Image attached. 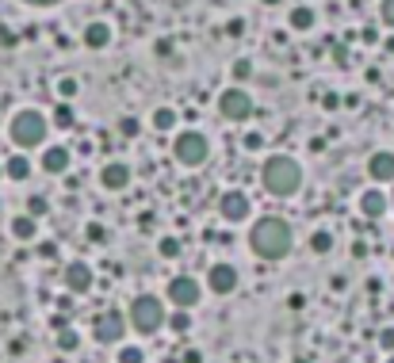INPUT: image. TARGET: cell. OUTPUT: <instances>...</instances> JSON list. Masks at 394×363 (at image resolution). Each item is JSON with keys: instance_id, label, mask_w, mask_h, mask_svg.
Here are the masks:
<instances>
[{"instance_id": "obj_1", "label": "cell", "mask_w": 394, "mask_h": 363, "mask_svg": "<svg viewBox=\"0 0 394 363\" xmlns=\"http://www.w3.org/2000/svg\"><path fill=\"white\" fill-rule=\"evenodd\" d=\"M249 248H253V256L276 264V260H283V256L295 248V233H291V226L283 222V218H276V215L256 218V222L249 226Z\"/></svg>"}, {"instance_id": "obj_2", "label": "cell", "mask_w": 394, "mask_h": 363, "mask_svg": "<svg viewBox=\"0 0 394 363\" xmlns=\"http://www.w3.org/2000/svg\"><path fill=\"white\" fill-rule=\"evenodd\" d=\"M261 188L276 199H291L299 188H303V165L288 153H272L261 168Z\"/></svg>"}, {"instance_id": "obj_3", "label": "cell", "mask_w": 394, "mask_h": 363, "mask_svg": "<svg viewBox=\"0 0 394 363\" xmlns=\"http://www.w3.org/2000/svg\"><path fill=\"white\" fill-rule=\"evenodd\" d=\"M46 130H50V119L39 108H19L8 123V138L16 149H39L46 141Z\"/></svg>"}, {"instance_id": "obj_4", "label": "cell", "mask_w": 394, "mask_h": 363, "mask_svg": "<svg viewBox=\"0 0 394 363\" xmlns=\"http://www.w3.org/2000/svg\"><path fill=\"white\" fill-rule=\"evenodd\" d=\"M165 302L157 295H138L131 302V314H126V325H131L134 333H142V337H153L157 329L165 325Z\"/></svg>"}, {"instance_id": "obj_5", "label": "cell", "mask_w": 394, "mask_h": 363, "mask_svg": "<svg viewBox=\"0 0 394 363\" xmlns=\"http://www.w3.org/2000/svg\"><path fill=\"white\" fill-rule=\"evenodd\" d=\"M173 157L180 161L184 168H199V165H207V157H211V141H207L199 130H180L173 138Z\"/></svg>"}, {"instance_id": "obj_6", "label": "cell", "mask_w": 394, "mask_h": 363, "mask_svg": "<svg viewBox=\"0 0 394 363\" xmlns=\"http://www.w3.org/2000/svg\"><path fill=\"white\" fill-rule=\"evenodd\" d=\"M218 115L226 119V123H245V119L253 115V99H249V92L238 88V84H230V88L218 96Z\"/></svg>"}, {"instance_id": "obj_7", "label": "cell", "mask_w": 394, "mask_h": 363, "mask_svg": "<svg viewBox=\"0 0 394 363\" xmlns=\"http://www.w3.org/2000/svg\"><path fill=\"white\" fill-rule=\"evenodd\" d=\"M123 333H126V314H119V310H100L96 322H92V337L100 344H119Z\"/></svg>"}, {"instance_id": "obj_8", "label": "cell", "mask_w": 394, "mask_h": 363, "mask_svg": "<svg viewBox=\"0 0 394 363\" xmlns=\"http://www.w3.org/2000/svg\"><path fill=\"white\" fill-rule=\"evenodd\" d=\"M199 295H203V287H199L191 275H176V279H169V287H165V298H169L176 310H191V306L199 302Z\"/></svg>"}, {"instance_id": "obj_9", "label": "cell", "mask_w": 394, "mask_h": 363, "mask_svg": "<svg viewBox=\"0 0 394 363\" xmlns=\"http://www.w3.org/2000/svg\"><path fill=\"white\" fill-rule=\"evenodd\" d=\"M249 215H253V203H249L245 191H222V199H218V218L222 222L238 226V222H245Z\"/></svg>"}, {"instance_id": "obj_10", "label": "cell", "mask_w": 394, "mask_h": 363, "mask_svg": "<svg viewBox=\"0 0 394 363\" xmlns=\"http://www.w3.org/2000/svg\"><path fill=\"white\" fill-rule=\"evenodd\" d=\"M62 283H66L69 295H88V291L96 287V272H92V264H84V260H69L66 272H62Z\"/></svg>"}, {"instance_id": "obj_11", "label": "cell", "mask_w": 394, "mask_h": 363, "mask_svg": "<svg viewBox=\"0 0 394 363\" xmlns=\"http://www.w3.org/2000/svg\"><path fill=\"white\" fill-rule=\"evenodd\" d=\"M238 268L226 264V260H218V264H211V272H207V287L214 291V295H234L238 291Z\"/></svg>"}, {"instance_id": "obj_12", "label": "cell", "mask_w": 394, "mask_h": 363, "mask_svg": "<svg viewBox=\"0 0 394 363\" xmlns=\"http://www.w3.org/2000/svg\"><path fill=\"white\" fill-rule=\"evenodd\" d=\"M69 165H73V153H69L66 146L42 149V173H46V176H66Z\"/></svg>"}, {"instance_id": "obj_13", "label": "cell", "mask_w": 394, "mask_h": 363, "mask_svg": "<svg viewBox=\"0 0 394 363\" xmlns=\"http://www.w3.org/2000/svg\"><path fill=\"white\" fill-rule=\"evenodd\" d=\"M100 184H104V191H126L131 188V168L123 161H111V165L100 168Z\"/></svg>"}, {"instance_id": "obj_14", "label": "cell", "mask_w": 394, "mask_h": 363, "mask_svg": "<svg viewBox=\"0 0 394 363\" xmlns=\"http://www.w3.org/2000/svg\"><path fill=\"white\" fill-rule=\"evenodd\" d=\"M368 176L375 184H391L394 180V153H391V149L371 153V157H368Z\"/></svg>"}, {"instance_id": "obj_15", "label": "cell", "mask_w": 394, "mask_h": 363, "mask_svg": "<svg viewBox=\"0 0 394 363\" xmlns=\"http://www.w3.org/2000/svg\"><path fill=\"white\" fill-rule=\"evenodd\" d=\"M81 39H84L88 50H107L111 39H115V31H111V23H104V19H92V23L81 31Z\"/></svg>"}, {"instance_id": "obj_16", "label": "cell", "mask_w": 394, "mask_h": 363, "mask_svg": "<svg viewBox=\"0 0 394 363\" xmlns=\"http://www.w3.org/2000/svg\"><path fill=\"white\" fill-rule=\"evenodd\" d=\"M360 215L364 218H383L386 215V195L379 188H368L360 195Z\"/></svg>"}, {"instance_id": "obj_17", "label": "cell", "mask_w": 394, "mask_h": 363, "mask_svg": "<svg viewBox=\"0 0 394 363\" xmlns=\"http://www.w3.org/2000/svg\"><path fill=\"white\" fill-rule=\"evenodd\" d=\"M4 176H8V180H27V176H31V161H27V153H12L8 161H4Z\"/></svg>"}, {"instance_id": "obj_18", "label": "cell", "mask_w": 394, "mask_h": 363, "mask_svg": "<svg viewBox=\"0 0 394 363\" xmlns=\"http://www.w3.org/2000/svg\"><path fill=\"white\" fill-rule=\"evenodd\" d=\"M35 233H39V218H31V215L12 218V237L16 241H35Z\"/></svg>"}, {"instance_id": "obj_19", "label": "cell", "mask_w": 394, "mask_h": 363, "mask_svg": "<svg viewBox=\"0 0 394 363\" xmlns=\"http://www.w3.org/2000/svg\"><path fill=\"white\" fill-rule=\"evenodd\" d=\"M314 8H306V4H299V8H291V16H288V23H291V31H310L314 27Z\"/></svg>"}, {"instance_id": "obj_20", "label": "cell", "mask_w": 394, "mask_h": 363, "mask_svg": "<svg viewBox=\"0 0 394 363\" xmlns=\"http://www.w3.org/2000/svg\"><path fill=\"white\" fill-rule=\"evenodd\" d=\"M73 123H77V115H73V108H69L66 99H62L58 108L50 111V126H58V130H73Z\"/></svg>"}, {"instance_id": "obj_21", "label": "cell", "mask_w": 394, "mask_h": 363, "mask_svg": "<svg viewBox=\"0 0 394 363\" xmlns=\"http://www.w3.org/2000/svg\"><path fill=\"white\" fill-rule=\"evenodd\" d=\"M310 253H314V256L333 253V233H329V230H314V233H310Z\"/></svg>"}, {"instance_id": "obj_22", "label": "cell", "mask_w": 394, "mask_h": 363, "mask_svg": "<svg viewBox=\"0 0 394 363\" xmlns=\"http://www.w3.org/2000/svg\"><path fill=\"white\" fill-rule=\"evenodd\" d=\"M149 123H153V130H161V134L173 130V126H176V111H173V108H157Z\"/></svg>"}, {"instance_id": "obj_23", "label": "cell", "mask_w": 394, "mask_h": 363, "mask_svg": "<svg viewBox=\"0 0 394 363\" xmlns=\"http://www.w3.org/2000/svg\"><path fill=\"white\" fill-rule=\"evenodd\" d=\"M58 348H62V352H77V348H81V333H77V329H62L58 333Z\"/></svg>"}, {"instance_id": "obj_24", "label": "cell", "mask_w": 394, "mask_h": 363, "mask_svg": "<svg viewBox=\"0 0 394 363\" xmlns=\"http://www.w3.org/2000/svg\"><path fill=\"white\" fill-rule=\"evenodd\" d=\"M157 253H161L165 260H176V256L184 253V248H180V237H161V241H157Z\"/></svg>"}, {"instance_id": "obj_25", "label": "cell", "mask_w": 394, "mask_h": 363, "mask_svg": "<svg viewBox=\"0 0 394 363\" xmlns=\"http://www.w3.org/2000/svg\"><path fill=\"white\" fill-rule=\"evenodd\" d=\"M165 325H169L173 333H188L191 329V317H188V310H176L173 317H165Z\"/></svg>"}, {"instance_id": "obj_26", "label": "cell", "mask_w": 394, "mask_h": 363, "mask_svg": "<svg viewBox=\"0 0 394 363\" xmlns=\"http://www.w3.org/2000/svg\"><path fill=\"white\" fill-rule=\"evenodd\" d=\"M77 92H81V81H77V77H62V81H58V96L66 99V104L77 96Z\"/></svg>"}, {"instance_id": "obj_27", "label": "cell", "mask_w": 394, "mask_h": 363, "mask_svg": "<svg viewBox=\"0 0 394 363\" xmlns=\"http://www.w3.org/2000/svg\"><path fill=\"white\" fill-rule=\"evenodd\" d=\"M230 77H234V81H249V77H253V61H249V58H238V61H234V66H230Z\"/></svg>"}, {"instance_id": "obj_28", "label": "cell", "mask_w": 394, "mask_h": 363, "mask_svg": "<svg viewBox=\"0 0 394 363\" xmlns=\"http://www.w3.org/2000/svg\"><path fill=\"white\" fill-rule=\"evenodd\" d=\"M119 363H146V352L138 344H123L119 348Z\"/></svg>"}, {"instance_id": "obj_29", "label": "cell", "mask_w": 394, "mask_h": 363, "mask_svg": "<svg viewBox=\"0 0 394 363\" xmlns=\"http://www.w3.org/2000/svg\"><path fill=\"white\" fill-rule=\"evenodd\" d=\"M119 134H123V138H138V134H142V123H138L134 115H123V119H119Z\"/></svg>"}, {"instance_id": "obj_30", "label": "cell", "mask_w": 394, "mask_h": 363, "mask_svg": "<svg viewBox=\"0 0 394 363\" xmlns=\"http://www.w3.org/2000/svg\"><path fill=\"white\" fill-rule=\"evenodd\" d=\"M46 210H50V203H46L42 195H31V199H27V215H31V218H42Z\"/></svg>"}, {"instance_id": "obj_31", "label": "cell", "mask_w": 394, "mask_h": 363, "mask_svg": "<svg viewBox=\"0 0 394 363\" xmlns=\"http://www.w3.org/2000/svg\"><path fill=\"white\" fill-rule=\"evenodd\" d=\"M226 35H230V39H241V35H245V19H241V16L226 19Z\"/></svg>"}, {"instance_id": "obj_32", "label": "cell", "mask_w": 394, "mask_h": 363, "mask_svg": "<svg viewBox=\"0 0 394 363\" xmlns=\"http://www.w3.org/2000/svg\"><path fill=\"white\" fill-rule=\"evenodd\" d=\"M84 237H88L92 245H104V241H107V233H104V226H100V222H92L88 230H84Z\"/></svg>"}, {"instance_id": "obj_33", "label": "cell", "mask_w": 394, "mask_h": 363, "mask_svg": "<svg viewBox=\"0 0 394 363\" xmlns=\"http://www.w3.org/2000/svg\"><path fill=\"white\" fill-rule=\"evenodd\" d=\"M379 344H383V352H386V355L394 352V325H386V329L379 333Z\"/></svg>"}, {"instance_id": "obj_34", "label": "cell", "mask_w": 394, "mask_h": 363, "mask_svg": "<svg viewBox=\"0 0 394 363\" xmlns=\"http://www.w3.org/2000/svg\"><path fill=\"white\" fill-rule=\"evenodd\" d=\"M348 253H353V260H368V253H371V248H368V241H360V237H356Z\"/></svg>"}, {"instance_id": "obj_35", "label": "cell", "mask_w": 394, "mask_h": 363, "mask_svg": "<svg viewBox=\"0 0 394 363\" xmlns=\"http://www.w3.org/2000/svg\"><path fill=\"white\" fill-rule=\"evenodd\" d=\"M379 16H383L386 27H394V0H383V4H379Z\"/></svg>"}, {"instance_id": "obj_36", "label": "cell", "mask_w": 394, "mask_h": 363, "mask_svg": "<svg viewBox=\"0 0 394 363\" xmlns=\"http://www.w3.org/2000/svg\"><path fill=\"white\" fill-rule=\"evenodd\" d=\"M321 108L337 111V108H341V92H326V96H321Z\"/></svg>"}, {"instance_id": "obj_37", "label": "cell", "mask_w": 394, "mask_h": 363, "mask_svg": "<svg viewBox=\"0 0 394 363\" xmlns=\"http://www.w3.org/2000/svg\"><path fill=\"white\" fill-rule=\"evenodd\" d=\"M157 58H176V46L169 39H161V42H157Z\"/></svg>"}, {"instance_id": "obj_38", "label": "cell", "mask_w": 394, "mask_h": 363, "mask_svg": "<svg viewBox=\"0 0 394 363\" xmlns=\"http://www.w3.org/2000/svg\"><path fill=\"white\" fill-rule=\"evenodd\" d=\"M261 146H264V134L261 130H249L245 134V149H261Z\"/></svg>"}, {"instance_id": "obj_39", "label": "cell", "mask_w": 394, "mask_h": 363, "mask_svg": "<svg viewBox=\"0 0 394 363\" xmlns=\"http://www.w3.org/2000/svg\"><path fill=\"white\" fill-rule=\"evenodd\" d=\"M39 256H42V260H54V256H58V245H54V241H46V245H39Z\"/></svg>"}, {"instance_id": "obj_40", "label": "cell", "mask_w": 394, "mask_h": 363, "mask_svg": "<svg viewBox=\"0 0 394 363\" xmlns=\"http://www.w3.org/2000/svg\"><path fill=\"white\" fill-rule=\"evenodd\" d=\"M0 42H4V46H16V35H12V27H0Z\"/></svg>"}, {"instance_id": "obj_41", "label": "cell", "mask_w": 394, "mask_h": 363, "mask_svg": "<svg viewBox=\"0 0 394 363\" xmlns=\"http://www.w3.org/2000/svg\"><path fill=\"white\" fill-rule=\"evenodd\" d=\"M288 306H291V310H303V306H306V295H288Z\"/></svg>"}, {"instance_id": "obj_42", "label": "cell", "mask_w": 394, "mask_h": 363, "mask_svg": "<svg viewBox=\"0 0 394 363\" xmlns=\"http://www.w3.org/2000/svg\"><path fill=\"white\" fill-rule=\"evenodd\" d=\"M24 4H31V8H54V4H62V0H24Z\"/></svg>"}, {"instance_id": "obj_43", "label": "cell", "mask_w": 394, "mask_h": 363, "mask_svg": "<svg viewBox=\"0 0 394 363\" xmlns=\"http://www.w3.org/2000/svg\"><path fill=\"white\" fill-rule=\"evenodd\" d=\"M153 222H157V218L149 215V210H146V215H138V226H142V230H153Z\"/></svg>"}, {"instance_id": "obj_44", "label": "cell", "mask_w": 394, "mask_h": 363, "mask_svg": "<svg viewBox=\"0 0 394 363\" xmlns=\"http://www.w3.org/2000/svg\"><path fill=\"white\" fill-rule=\"evenodd\" d=\"M184 363H203V355H199V352H196V348H191V352H188V355H184Z\"/></svg>"}, {"instance_id": "obj_45", "label": "cell", "mask_w": 394, "mask_h": 363, "mask_svg": "<svg viewBox=\"0 0 394 363\" xmlns=\"http://www.w3.org/2000/svg\"><path fill=\"white\" fill-rule=\"evenodd\" d=\"M261 4H268V8H276V4H283V0H261Z\"/></svg>"}, {"instance_id": "obj_46", "label": "cell", "mask_w": 394, "mask_h": 363, "mask_svg": "<svg viewBox=\"0 0 394 363\" xmlns=\"http://www.w3.org/2000/svg\"><path fill=\"white\" fill-rule=\"evenodd\" d=\"M386 50H391V54H394V39H386Z\"/></svg>"}, {"instance_id": "obj_47", "label": "cell", "mask_w": 394, "mask_h": 363, "mask_svg": "<svg viewBox=\"0 0 394 363\" xmlns=\"http://www.w3.org/2000/svg\"><path fill=\"white\" fill-rule=\"evenodd\" d=\"M386 363H394V352H391V355H386Z\"/></svg>"}, {"instance_id": "obj_48", "label": "cell", "mask_w": 394, "mask_h": 363, "mask_svg": "<svg viewBox=\"0 0 394 363\" xmlns=\"http://www.w3.org/2000/svg\"><path fill=\"white\" fill-rule=\"evenodd\" d=\"M0 176H4V165H0Z\"/></svg>"}, {"instance_id": "obj_49", "label": "cell", "mask_w": 394, "mask_h": 363, "mask_svg": "<svg viewBox=\"0 0 394 363\" xmlns=\"http://www.w3.org/2000/svg\"><path fill=\"white\" fill-rule=\"evenodd\" d=\"M295 363H306V360H295Z\"/></svg>"}, {"instance_id": "obj_50", "label": "cell", "mask_w": 394, "mask_h": 363, "mask_svg": "<svg viewBox=\"0 0 394 363\" xmlns=\"http://www.w3.org/2000/svg\"><path fill=\"white\" fill-rule=\"evenodd\" d=\"M391 203H394V195H391Z\"/></svg>"}]
</instances>
